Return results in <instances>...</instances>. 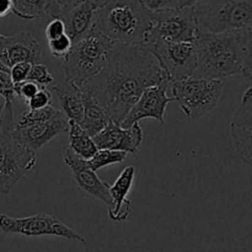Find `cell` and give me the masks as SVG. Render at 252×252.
Masks as SVG:
<instances>
[{
  "mask_svg": "<svg viewBox=\"0 0 252 252\" xmlns=\"http://www.w3.org/2000/svg\"><path fill=\"white\" fill-rule=\"evenodd\" d=\"M162 79L166 76L147 44H115L105 68L80 89L121 125L143 91Z\"/></svg>",
  "mask_w": 252,
  "mask_h": 252,
  "instance_id": "cell-1",
  "label": "cell"
},
{
  "mask_svg": "<svg viewBox=\"0 0 252 252\" xmlns=\"http://www.w3.org/2000/svg\"><path fill=\"white\" fill-rule=\"evenodd\" d=\"M197 65L192 76L211 80L240 75L252 79V31L211 33L197 29Z\"/></svg>",
  "mask_w": 252,
  "mask_h": 252,
  "instance_id": "cell-2",
  "label": "cell"
},
{
  "mask_svg": "<svg viewBox=\"0 0 252 252\" xmlns=\"http://www.w3.org/2000/svg\"><path fill=\"white\" fill-rule=\"evenodd\" d=\"M153 20L139 0H110L95 10L94 29L115 44H145Z\"/></svg>",
  "mask_w": 252,
  "mask_h": 252,
  "instance_id": "cell-3",
  "label": "cell"
},
{
  "mask_svg": "<svg viewBox=\"0 0 252 252\" xmlns=\"http://www.w3.org/2000/svg\"><path fill=\"white\" fill-rule=\"evenodd\" d=\"M15 125L14 103L6 102L0 122V193L2 194H9L37 164L36 153L12 137Z\"/></svg>",
  "mask_w": 252,
  "mask_h": 252,
  "instance_id": "cell-4",
  "label": "cell"
},
{
  "mask_svg": "<svg viewBox=\"0 0 252 252\" xmlns=\"http://www.w3.org/2000/svg\"><path fill=\"white\" fill-rule=\"evenodd\" d=\"M113 46L112 41L93 27L81 41L73 44L69 54L63 59L64 81L81 88L105 68Z\"/></svg>",
  "mask_w": 252,
  "mask_h": 252,
  "instance_id": "cell-5",
  "label": "cell"
},
{
  "mask_svg": "<svg viewBox=\"0 0 252 252\" xmlns=\"http://www.w3.org/2000/svg\"><path fill=\"white\" fill-rule=\"evenodd\" d=\"M192 9L197 29L203 31H252V0H199Z\"/></svg>",
  "mask_w": 252,
  "mask_h": 252,
  "instance_id": "cell-6",
  "label": "cell"
},
{
  "mask_svg": "<svg viewBox=\"0 0 252 252\" xmlns=\"http://www.w3.org/2000/svg\"><path fill=\"white\" fill-rule=\"evenodd\" d=\"M172 97L187 117L199 120L219 103L224 90L223 80L189 76L172 83Z\"/></svg>",
  "mask_w": 252,
  "mask_h": 252,
  "instance_id": "cell-7",
  "label": "cell"
},
{
  "mask_svg": "<svg viewBox=\"0 0 252 252\" xmlns=\"http://www.w3.org/2000/svg\"><path fill=\"white\" fill-rule=\"evenodd\" d=\"M153 27L149 31L145 44L157 42H193L196 38L197 25L192 6L165 11L150 12Z\"/></svg>",
  "mask_w": 252,
  "mask_h": 252,
  "instance_id": "cell-8",
  "label": "cell"
},
{
  "mask_svg": "<svg viewBox=\"0 0 252 252\" xmlns=\"http://www.w3.org/2000/svg\"><path fill=\"white\" fill-rule=\"evenodd\" d=\"M0 230L6 234H19L29 238L58 236L85 244V239L80 234L54 216L47 213H38L26 218H14L6 214H0Z\"/></svg>",
  "mask_w": 252,
  "mask_h": 252,
  "instance_id": "cell-9",
  "label": "cell"
},
{
  "mask_svg": "<svg viewBox=\"0 0 252 252\" xmlns=\"http://www.w3.org/2000/svg\"><path fill=\"white\" fill-rule=\"evenodd\" d=\"M157 58L169 83L192 76L197 65V52L193 42H157L147 44Z\"/></svg>",
  "mask_w": 252,
  "mask_h": 252,
  "instance_id": "cell-10",
  "label": "cell"
},
{
  "mask_svg": "<svg viewBox=\"0 0 252 252\" xmlns=\"http://www.w3.org/2000/svg\"><path fill=\"white\" fill-rule=\"evenodd\" d=\"M169 84L167 79H162L157 85L145 89L137 102L132 106L125 120L122 121L120 125L121 127L129 128L144 118H154L164 125L167 105L174 101V97L167 96Z\"/></svg>",
  "mask_w": 252,
  "mask_h": 252,
  "instance_id": "cell-11",
  "label": "cell"
},
{
  "mask_svg": "<svg viewBox=\"0 0 252 252\" xmlns=\"http://www.w3.org/2000/svg\"><path fill=\"white\" fill-rule=\"evenodd\" d=\"M68 123L69 120L66 116L61 110H58L53 117L47 121H39V122H32L22 126L15 125L11 134L16 142L37 154V152L53 138L68 132Z\"/></svg>",
  "mask_w": 252,
  "mask_h": 252,
  "instance_id": "cell-12",
  "label": "cell"
},
{
  "mask_svg": "<svg viewBox=\"0 0 252 252\" xmlns=\"http://www.w3.org/2000/svg\"><path fill=\"white\" fill-rule=\"evenodd\" d=\"M230 135L236 155L243 162L252 165V88L241 97L240 106L230 122Z\"/></svg>",
  "mask_w": 252,
  "mask_h": 252,
  "instance_id": "cell-13",
  "label": "cell"
},
{
  "mask_svg": "<svg viewBox=\"0 0 252 252\" xmlns=\"http://www.w3.org/2000/svg\"><path fill=\"white\" fill-rule=\"evenodd\" d=\"M63 159L66 166L70 170L71 176H73L78 189L88 196L100 199L101 202L107 204V207L110 206L111 197L110 191H108L110 185L107 182H103L97 176V174L90 169V166L88 165V160L79 158L68 147H64Z\"/></svg>",
  "mask_w": 252,
  "mask_h": 252,
  "instance_id": "cell-14",
  "label": "cell"
},
{
  "mask_svg": "<svg viewBox=\"0 0 252 252\" xmlns=\"http://www.w3.org/2000/svg\"><path fill=\"white\" fill-rule=\"evenodd\" d=\"M0 61L9 68L19 63H39V42L33 34L25 31L14 36H2L0 38Z\"/></svg>",
  "mask_w": 252,
  "mask_h": 252,
  "instance_id": "cell-15",
  "label": "cell"
},
{
  "mask_svg": "<svg viewBox=\"0 0 252 252\" xmlns=\"http://www.w3.org/2000/svg\"><path fill=\"white\" fill-rule=\"evenodd\" d=\"M93 139L97 149L117 150L137 155L143 142V130L139 123H134L129 128H122L118 123L110 121Z\"/></svg>",
  "mask_w": 252,
  "mask_h": 252,
  "instance_id": "cell-16",
  "label": "cell"
},
{
  "mask_svg": "<svg viewBox=\"0 0 252 252\" xmlns=\"http://www.w3.org/2000/svg\"><path fill=\"white\" fill-rule=\"evenodd\" d=\"M135 177L134 166H127L112 186H110L111 204L108 206V217L113 221H123L132 212V203L128 199Z\"/></svg>",
  "mask_w": 252,
  "mask_h": 252,
  "instance_id": "cell-17",
  "label": "cell"
},
{
  "mask_svg": "<svg viewBox=\"0 0 252 252\" xmlns=\"http://www.w3.org/2000/svg\"><path fill=\"white\" fill-rule=\"evenodd\" d=\"M94 14L95 10L86 1L80 2L69 9L62 10L58 19L63 21L65 34L70 38L71 43H78L93 30Z\"/></svg>",
  "mask_w": 252,
  "mask_h": 252,
  "instance_id": "cell-18",
  "label": "cell"
},
{
  "mask_svg": "<svg viewBox=\"0 0 252 252\" xmlns=\"http://www.w3.org/2000/svg\"><path fill=\"white\" fill-rule=\"evenodd\" d=\"M51 93L56 94L62 112L69 121L81 125L84 116V98L80 88L70 83H57L51 88Z\"/></svg>",
  "mask_w": 252,
  "mask_h": 252,
  "instance_id": "cell-19",
  "label": "cell"
},
{
  "mask_svg": "<svg viewBox=\"0 0 252 252\" xmlns=\"http://www.w3.org/2000/svg\"><path fill=\"white\" fill-rule=\"evenodd\" d=\"M12 14L24 20H34L42 16L58 19L62 12L57 0H12Z\"/></svg>",
  "mask_w": 252,
  "mask_h": 252,
  "instance_id": "cell-20",
  "label": "cell"
},
{
  "mask_svg": "<svg viewBox=\"0 0 252 252\" xmlns=\"http://www.w3.org/2000/svg\"><path fill=\"white\" fill-rule=\"evenodd\" d=\"M83 91V90H81ZM84 98V116L81 128L88 133L90 137H95L101 132L108 122L111 121L110 116L105 111V108L90 95V94L83 91Z\"/></svg>",
  "mask_w": 252,
  "mask_h": 252,
  "instance_id": "cell-21",
  "label": "cell"
},
{
  "mask_svg": "<svg viewBox=\"0 0 252 252\" xmlns=\"http://www.w3.org/2000/svg\"><path fill=\"white\" fill-rule=\"evenodd\" d=\"M69 133V144L66 147L71 150L75 155L84 160H90L94 157L97 148L94 143L93 137L88 134L81 128L80 125L75 123L74 121H69L68 123Z\"/></svg>",
  "mask_w": 252,
  "mask_h": 252,
  "instance_id": "cell-22",
  "label": "cell"
},
{
  "mask_svg": "<svg viewBox=\"0 0 252 252\" xmlns=\"http://www.w3.org/2000/svg\"><path fill=\"white\" fill-rule=\"evenodd\" d=\"M127 157V153L117 152V150H106V149H97V152L94 154V157L90 160H88V165L91 170L97 171L102 167L108 166V165L121 164Z\"/></svg>",
  "mask_w": 252,
  "mask_h": 252,
  "instance_id": "cell-23",
  "label": "cell"
},
{
  "mask_svg": "<svg viewBox=\"0 0 252 252\" xmlns=\"http://www.w3.org/2000/svg\"><path fill=\"white\" fill-rule=\"evenodd\" d=\"M27 80L33 81L39 88H47V86L54 84L53 75L49 73L48 68L42 63L32 64L29 76H27Z\"/></svg>",
  "mask_w": 252,
  "mask_h": 252,
  "instance_id": "cell-24",
  "label": "cell"
},
{
  "mask_svg": "<svg viewBox=\"0 0 252 252\" xmlns=\"http://www.w3.org/2000/svg\"><path fill=\"white\" fill-rule=\"evenodd\" d=\"M0 95L6 98L7 102L15 101L14 83L10 78V68L0 61Z\"/></svg>",
  "mask_w": 252,
  "mask_h": 252,
  "instance_id": "cell-25",
  "label": "cell"
},
{
  "mask_svg": "<svg viewBox=\"0 0 252 252\" xmlns=\"http://www.w3.org/2000/svg\"><path fill=\"white\" fill-rule=\"evenodd\" d=\"M73 43L66 34L58 37L56 39L48 41V49L52 56L57 59H64L70 52Z\"/></svg>",
  "mask_w": 252,
  "mask_h": 252,
  "instance_id": "cell-26",
  "label": "cell"
},
{
  "mask_svg": "<svg viewBox=\"0 0 252 252\" xmlns=\"http://www.w3.org/2000/svg\"><path fill=\"white\" fill-rule=\"evenodd\" d=\"M139 1L150 12L185 7V0H139Z\"/></svg>",
  "mask_w": 252,
  "mask_h": 252,
  "instance_id": "cell-27",
  "label": "cell"
},
{
  "mask_svg": "<svg viewBox=\"0 0 252 252\" xmlns=\"http://www.w3.org/2000/svg\"><path fill=\"white\" fill-rule=\"evenodd\" d=\"M52 97H53V94L51 93V90L47 88L39 89L36 93V95L32 96L29 101H27V106H29V110H41V108L47 107V106H51Z\"/></svg>",
  "mask_w": 252,
  "mask_h": 252,
  "instance_id": "cell-28",
  "label": "cell"
},
{
  "mask_svg": "<svg viewBox=\"0 0 252 252\" xmlns=\"http://www.w3.org/2000/svg\"><path fill=\"white\" fill-rule=\"evenodd\" d=\"M39 88L37 84H34L33 81L26 80L24 83L15 84L14 90H15V97L20 98V100L24 101L25 103H27V101L32 97V96L36 95L37 91L39 90Z\"/></svg>",
  "mask_w": 252,
  "mask_h": 252,
  "instance_id": "cell-29",
  "label": "cell"
},
{
  "mask_svg": "<svg viewBox=\"0 0 252 252\" xmlns=\"http://www.w3.org/2000/svg\"><path fill=\"white\" fill-rule=\"evenodd\" d=\"M31 65L32 64L30 63H19L10 68V78H11L14 85L15 84L24 83V81L27 80Z\"/></svg>",
  "mask_w": 252,
  "mask_h": 252,
  "instance_id": "cell-30",
  "label": "cell"
},
{
  "mask_svg": "<svg viewBox=\"0 0 252 252\" xmlns=\"http://www.w3.org/2000/svg\"><path fill=\"white\" fill-rule=\"evenodd\" d=\"M44 34H46L47 41L56 39L65 34V27H64L63 21L61 19H52L51 22L46 26Z\"/></svg>",
  "mask_w": 252,
  "mask_h": 252,
  "instance_id": "cell-31",
  "label": "cell"
},
{
  "mask_svg": "<svg viewBox=\"0 0 252 252\" xmlns=\"http://www.w3.org/2000/svg\"><path fill=\"white\" fill-rule=\"evenodd\" d=\"M12 0H0V17L9 16L12 12Z\"/></svg>",
  "mask_w": 252,
  "mask_h": 252,
  "instance_id": "cell-32",
  "label": "cell"
},
{
  "mask_svg": "<svg viewBox=\"0 0 252 252\" xmlns=\"http://www.w3.org/2000/svg\"><path fill=\"white\" fill-rule=\"evenodd\" d=\"M83 1H85V0H57V2H58L59 6L62 7V10H65L71 6H75V5L80 4V2Z\"/></svg>",
  "mask_w": 252,
  "mask_h": 252,
  "instance_id": "cell-33",
  "label": "cell"
},
{
  "mask_svg": "<svg viewBox=\"0 0 252 252\" xmlns=\"http://www.w3.org/2000/svg\"><path fill=\"white\" fill-rule=\"evenodd\" d=\"M85 1L88 2V4L90 5L94 10H98V9H101L102 6H105V5L107 4L110 0H85Z\"/></svg>",
  "mask_w": 252,
  "mask_h": 252,
  "instance_id": "cell-34",
  "label": "cell"
},
{
  "mask_svg": "<svg viewBox=\"0 0 252 252\" xmlns=\"http://www.w3.org/2000/svg\"><path fill=\"white\" fill-rule=\"evenodd\" d=\"M6 98L4 96L0 95V122H1V118H2V113H4L5 110V106H6Z\"/></svg>",
  "mask_w": 252,
  "mask_h": 252,
  "instance_id": "cell-35",
  "label": "cell"
},
{
  "mask_svg": "<svg viewBox=\"0 0 252 252\" xmlns=\"http://www.w3.org/2000/svg\"><path fill=\"white\" fill-rule=\"evenodd\" d=\"M199 0H185V6H193Z\"/></svg>",
  "mask_w": 252,
  "mask_h": 252,
  "instance_id": "cell-36",
  "label": "cell"
},
{
  "mask_svg": "<svg viewBox=\"0 0 252 252\" xmlns=\"http://www.w3.org/2000/svg\"><path fill=\"white\" fill-rule=\"evenodd\" d=\"M1 37H2V34H1V33H0V38H1Z\"/></svg>",
  "mask_w": 252,
  "mask_h": 252,
  "instance_id": "cell-37",
  "label": "cell"
}]
</instances>
